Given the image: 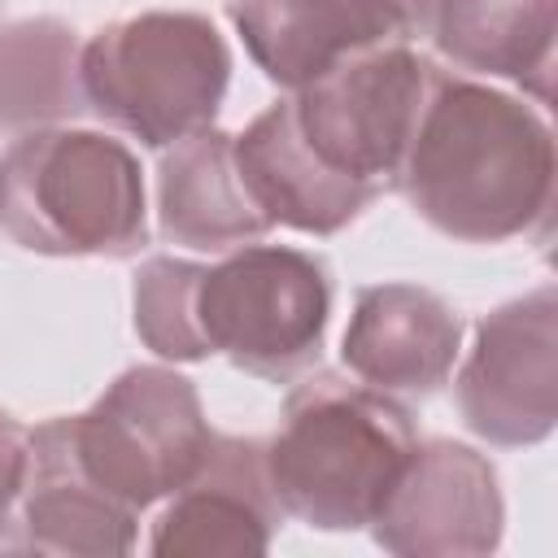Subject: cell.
I'll list each match as a JSON object with an SVG mask.
<instances>
[{
  "label": "cell",
  "instance_id": "cell-1",
  "mask_svg": "<svg viewBox=\"0 0 558 558\" xmlns=\"http://www.w3.org/2000/svg\"><path fill=\"white\" fill-rule=\"evenodd\" d=\"M554 131L527 100L462 70H427L392 187L449 240L545 235L554 209Z\"/></svg>",
  "mask_w": 558,
  "mask_h": 558
},
{
  "label": "cell",
  "instance_id": "cell-2",
  "mask_svg": "<svg viewBox=\"0 0 558 558\" xmlns=\"http://www.w3.org/2000/svg\"><path fill=\"white\" fill-rule=\"evenodd\" d=\"M331 318V270L288 244H240L222 262L148 257L135 275V331L166 362L231 366L288 384L323 353Z\"/></svg>",
  "mask_w": 558,
  "mask_h": 558
},
{
  "label": "cell",
  "instance_id": "cell-3",
  "mask_svg": "<svg viewBox=\"0 0 558 558\" xmlns=\"http://www.w3.org/2000/svg\"><path fill=\"white\" fill-rule=\"evenodd\" d=\"M414 445V418L397 397L318 371L288 392L266 440V475L283 514L318 532H357L388 501Z\"/></svg>",
  "mask_w": 558,
  "mask_h": 558
},
{
  "label": "cell",
  "instance_id": "cell-4",
  "mask_svg": "<svg viewBox=\"0 0 558 558\" xmlns=\"http://www.w3.org/2000/svg\"><path fill=\"white\" fill-rule=\"evenodd\" d=\"M0 222L26 253L131 257L148 244L140 161L100 131H26L0 161Z\"/></svg>",
  "mask_w": 558,
  "mask_h": 558
},
{
  "label": "cell",
  "instance_id": "cell-5",
  "mask_svg": "<svg viewBox=\"0 0 558 558\" xmlns=\"http://www.w3.org/2000/svg\"><path fill=\"white\" fill-rule=\"evenodd\" d=\"M78 78L96 118L144 148H170L214 126L231 48L205 13L153 9L100 26L78 52Z\"/></svg>",
  "mask_w": 558,
  "mask_h": 558
},
{
  "label": "cell",
  "instance_id": "cell-6",
  "mask_svg": "<svg viewBox=\"0 0 558 558\" xmlns=\"http://www.w3.org/2000/svg\"><path fill=\"white\" fill-rule=\"evenodd\" d=\"M70 436L87 475L135 514L179 493L214 440L196 384L170 366L122 371L70 418Z\"/></svg>",
  "mask_w": 558,
  "mask_h": 558
},
{
  "label": "cell",
  "instance_id": "cell-7",
  "mask_svg": "<svg viewBox=\"0 0 558 558\" xmlns=\"http://www.w3.org/2000/svg\"><path fill=\"white\" fill-rule=\"evenodd\" d=\"M427 70L432 61L405 44L353 52L292 92V122L318 161L384 192L392 187L410 126L418 118Z\"/></svg>",
  "mask_w": 558,
  "mask_h": 558
},
{
  "label": "cell",
  "instance_id": "cell-8",
  "mask_svg": "<svg viewBox=\"0 0 558 558\" xmlns=\"http://www.w3.org/2000/svg\"><path fill=\"white\" fill-rule=\"evenodd\" d=\"M462 423L497 445H541L558 423V288L541 283L475 323L453 379Z\"/></svg>",
  "mask_w": 558,
  "mask_h": 558
},
{
  "label": "cell",
  "instance_id": "cell-9",
  "mask_svg": "<svg viewBox=\"0 0 558 558\" xmlns=\"http://www.w3.org/2000/svg\"><path fill=\"white\" fill-rule=\"evenodd\" d=\"M506 501L493 462L462 440H418L388 501L371 519L397 558H484L501 545Z\"/></svg>",
  "mask_w": 558,
  "mask_h": 558
},
{
  "label": "cell",
  "instance_id": "cell-10",
  "mask_svg": "<svg viewBox=\"0 0 558 558\" xmlns=\"http://www.w3.org/2000/svg\"><path fill=\"white\" fill-rule=\"evenodd\" d=\"M227 17L262 74L288 92L353 52L423 35V0H227Z\"/></svg>",
  "mask_w": 558,
  "mask_h": 558
},
{
  "label": "cell",
  "instance_id": "cell-11",
  "mask_svg": "<svg viewBox=\"0 0 558 558\" xmlns=\"http://www.w3.org/2000/svg\"><path fill=\"white\" fill-rule=\"evenodd\" d=\"M279 523L283 506L266 475V440L214 432L192 480L157 514L148 549L157 558H257L270 549Z\"/></svg>",
  "mask_w": 558,
  "mask_h": 558
},
{
  "label": "cell",
  "instance_id": "cell-12",
  "mask_svg": "<svg viewBox=\"0 0 558 558\" xmlns=\"http://www.w3.org/2000/svg\"><path fill=\"white\" fill-rule=\"evenodd\" d=\"M17 510L13 549L70 558H118L135 549L140 514L87 475L70 436V418H48L26 432V480Z\"/></svg>",
  "mask_w": 558,
  "mask_h": 558
},
{
  "label": "cell",
  "instance_id": "cell-13",
  "mask_svg": "<svg viewBox=\"0 0 558 558\" xmlns=\"http://www.w3.org/2000/svg\"><path fill=\"white\" fill-rule=\"evenodd\" d=\"M462 349V318L418 283L362 288L344 327V366L388 397H432Z\"/></svg>",
  "mask_w": 558,
  "mask_h": 558
},
{
  "label": "cell",
  "instance_id": "cell-14",
  "mask_svg": "<svg viewBox=\"0 0 558 558\" xmlns=\"http://www.w3.org/2000/svg\"><path fill=\"white\" fill-rule=\"evenodd\" d=\"M231 148L235 170L270 227L336 235L379 196L375 187L353 183L318 161V153L301 140L292 122V100H275L270 109H262L244 126V135L231 140Z\"/></svg>",
  "mask_w": 558,
  "mask_h": 558
},
{
  "label": "cell",
  "instance_id": "cell-15",
  "mask_svg": "<svg viewBox=\"0 0 558 558\" xmlns=\"http://www.w3.org/2000/svg\"><path fill=\"white\" fill-rule=\"evenodd\" d=\"M235 135L205 126L174 144L157 166V218L170 244L196 253H227L270 231L235 170Z\"/></svg>",
  "mask_w": 558,
  "mask_h": 558
},
{
  "label": "cell",
  "instance_id": "cell-16",
  "mask_svg": "<svg viewBox=\"0 0 558 558\" xmlns=\"http://www.w3.org/2000/svg\"><path fill=\"white\" fill-rule=\"evenodd\" d=\"M554 0H423V35L462 74L554 96Z\"/></svg>",
  "mask_w": 558,
  "mask_h": 558
},
{
  "label": "cell",
  "instance_id": "cell-17",
  "mask_svg": "<svg viewBox=\"0 0 558 558\" xmlns=\"http://www.w3.org/2000/svg\"><path fill=\"white\" fill-rule=\"evenodd\" d=\"M78 52V31L61 17L0 26V135L61 126L87 109Z\"/></svg>",
  "mask_w": 558,
  "mask_h": 558
},
{
  "label": "cell",
  "instance_id": "cell-18",
  "mask_svg": "<svg viewBox=\"0 0 558 558\" xmlns=\"http://www.w3.org/2000/svg\"><path fill=\"white\" fill-rule=\"evenodd\" d=\"M22 480H26V427L9 410H0V545H9Z\"/></svg>",
  "mask_w": 558,
  "mask_h": 558
}]
</instances>
